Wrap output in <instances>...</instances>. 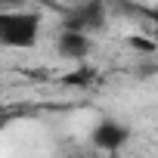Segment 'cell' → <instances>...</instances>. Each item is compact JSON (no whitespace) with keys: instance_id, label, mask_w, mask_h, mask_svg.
Returning <instances> with one entry per match:
<instances>
[{"instance_id":"3","label":"cell","mask_w":158,"mask_h":158,"mask_svg":"<svg viewBox=\"0 0 158 158\" xmlns=\"http://www.w3.org/2000/svg\"><path fill=\"white\" fill-rule=\"evenodd\" d=\"M56 50L65 56V59H87L90 56V50H93V34H87V31H77V28H59V34H56Z\"/></svg>"},{"instance_id":"4","label":"cell","mask_w":158,"mask_h":158,"mask_svg":"<svg viewBox=\"0 0 158 158\" xmlns=\"http://www.w3.org/2000/svg\"><path fill=\"white\" fill-rule=\"evenodd\" d=\"M127 139V130H121V127H115V124H102L99 130H96V143H102V146H109V149H115V143H124Z\"/></svg>"},{"instance_id":"2","label":"cell","mask_w":158,"mask_h":158,"mask_svg":"<svg viewBox=\"0 0 158 158\" xmlns=\"http://www.w3.org/2000/svg\"><path fill=\"white\" fill-rule=\"evenodd\" d=\"M102 22H106V3L102 0H87V3H77L68 16H65V28H77V31H87V34H93V31H99L102 28Z\"/></svg>"},{"instance_id":"5","label":"cell","mask_w":158,"mask_h":158,"mask_svg":"<svg viewBox=\"0 0 158 158\" xmlns=\"http://www.w3.org/2000/svg\"><path fill=\"white\" fill-rule=\"evenodd\" d=\"M31 3V0H0V10H6V6H25Z\"/></svg>"},{"instance_id":"1","label":"cell","mask_w":158,"mask_h":158,"mask_svg":"<svg viewBox=\"0 0 158 158\" xmlns=\"http://www.w3.org/2000/svg\"><path fill=\"white\" fill-rule=\"evenodd\" d=\"M44 22H47L44 13L31 3L0 10V47L16 50V53L37 47V40L44 34Z\"/></svg>"}]
</instances>
